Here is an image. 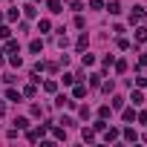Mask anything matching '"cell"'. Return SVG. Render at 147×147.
<instances>
[{
  "label": "cell",
  "mask_w": 147,
  "mask_h": 147,
  "mask_svg": "<svg viewBox=\"0 0 147 147\" xmlns=\"http://www.w3.org/2000/svg\"><path fill=\"white\" fill-rule=\"evenodd\" d=\"M130 101H133V104H141V101H144V95H141V92H138V90H136V92H133V95H130Z\"/></svg>",
  "instance_id": "14"
},
{
  "label": "cell",
  "mask_w": 147,
  "mask_h": 147,
  "mask_svg": "<svg viewBox=\"0 0 147 147\" xmlns=\"http://www.w3.org/2000/svg\"><path fill=\"white\" fill-rule=\"evenodd\" d=\"M49 12H52V15L61 12V0H49Z\"/></svg>",
  "instance_id": "10"
},
{
  "label": "cell",
  "mask_w": 147,
  "mask_h": 147,
  "mask_svg": "<svg viewBox=\"0 0 147 147\" xmlns=\"http://www.w3.org/2000/svg\"><path fill=\"white\" fill-rule=\"evenodd\" d=\"M98 115H101V118H104V121H107V118H110V115H113V107H101V110H98Z\"/></svg>",
  "instance_id": "11"
},
{
  "label": "cell",
  "mask_w": 147,
  "mask_h": 147,
  "mask_svg": "<svg viewBox=\"0 0 147 147\" xmlns=\"http://www.w3.org/2000/svg\"><path fill=\"white\" fill-rule=\"evenodd\" d=\"M138 20H144V6H136L130 12V23H138Z\"/></svg>",
  "instance_id": "1"
},
{
  "label": "cell",
  "mask_w": 147,
  "mask_h": 147,
  "mask_svg": "<svg viewBox=\"0 0 147 147\" xmlns=\"http://www.w3.org/2000/svg\"><path fill=\"white\" fill-rule=\"evenodd\" d=\"M9 35H12V29H9V26H0V38L9 40Z\"/></svg>",
  "instance_id": "16"
},
{
  "label": "cell",
  "mask_w": 147,
  "mask_h": 147,
  "mask_svg": "<svg viewBox=\"0 0 147 147\" xmlns=\"http://www.w3.org/2000/svg\"><path fill=\"white\" fill-rule=\"evenodd\" d=\"M136 40H138V43H144V40H147V29H144V26H138V29H136Z\"/></svg>",
  "instance_id": "6"
},
{
  "label": "cell",
  "mask_w": 147,
  "mask_h": 147,
  "mask_svg": "<svg viewBox=\"0 0 147 147\" xmlns=\"http://www.w3.org/2000/svg\"><path fill=\"white\" fill-rule=\"evenodd\" d=\"M121 107H124V98L115 95V98H113V110H121Z\"/></svg>",
  "instance_id": "15"
},
{
  "label": "cell",
  "mask_w": 147,
  "mask_h": 147,
  "mask_svg": "<svg viewBox=\"0 0 147 147\" xmlns=\"http://www.w3.org/2000/svg\"><path fill=\"white\" fill-rule=\"evenodd\" d=\"M90 6H92V9H104V3H101V0H90Z\"/></svg>",
  "instance_id": "25"
},
{
  "label": "cell",
  "mask_w": 147,
  "mask_h": 147,
  "mask_svg": "<svg viewBox=\"0 0 147 147\" xmlns=\"http://www.w3.org/2000/svg\"><path fill=\"white\" fill-rule=\"evenodd\" d=\"M107 9H110V15H121V3H110Z\"/></svg>",
  "instance_id": "12"
},
{
  "label": "cell",
  "mask_w": 147,
  "mask_h": 147,
  "mask_svg": "<svg viewBox=\"0 0 147 147\" xmlns=\"http://www.w3.org/2000/svg\"><path fill=\"white\" fill-rule=\"evenodd\" d=\"M15 124H18V130H26V127H29V118H18Z\"/></svg>",
  "instance_id": "23"
},
{
  "label": "cell",
  "mask_w": 147,
  "mask_h": 147,
  "mask_svg": "<svg viewBox=\"0 0 147 147\" xmlns=\"http://www.w3.org/2000/svg\"><path fill=\"white\" fill-rule=\"evenodd\" d=\"M23 95H29V98H35V95H38V90H35V84H32V87H26V90H23Z\"/></svg>",
  "instance_id": "22"
},
{
  "label": "cell",
  "mask_w": 147,
  "mask_h": 147,
  "mask_svg": "<svg viewBox=\"0 0 147 147\" xmlns=\"http://www.w3.org/2000/svg\"><path fill=\"white\" fill-rule=\"evenodd\" d=\"M75 46H78V52H84V49L90 46V38H87V35H81V38L75 40Z\"/></svg>",
  "instance_id": "3"
},
{
  "label": "cell",
  "mask_w": 147,
  "mask_h": 147,
  "mask_svg": "<svg viewBox=\"0 0 147 147\" xmlns=\"http://www.w3.org/2000/svg\"><path fill=\"white\" fill-rule=\"evenodd\" d=\"M136 84H138V87H147V78H144V75H138V78H136Z\"/></svg>",
  "instance_id": "26"
},
{
  "label": "cell",
  "mask_w": 147,
  "mask_h": 147,
  "mask_svg": "<svg viewBox=\"0 0 147 147\" xmlns=\"http://www.w3.org/2000/svg\"><path fill=\"white\" fill-rule=\"evenodd\" d=\"M118 49H130V40L127 38H118Z\"/></svg>",
  "instance_id": "24"
},
{
  "label": "cell",
  "mask_w": 147,
  "mask_h": 147,
  "mask_svg": "<svg viewBox=\"0 0 147 147\" xmlns=\"http://www.w3.org/2000/svg\"><path fill=\"white\" fill-rule=\"evenodd\" d=\"M121 136H124V138H127V141H136V138H138V136H136V130H133V127H127V130H124V133H121Z\"/></svg>",
  "instance_id": "9"
},
{
  "label": "cell",
  "mask_w": 147,
  "mask_h": 147,
  "mask_svg": "<svg viewBox=\"0 0 147 147\" xmlns=\"http://www.w3.org/2000/svg\"><path fill=\"white\" fill-rule=\"evenodd\" d=\"M115 138H118V130H115V127H110V130L104 133V141H115Z\"/></svg>",
  "instance_id": "5"
},
{
  "label": "cell",
  "mask_w": 147,
  "mask_h": 147,
  "mask_svg": "<svg viewBox=\"0 0 147 147\" xmlns=\"http://www.w3.org/2000/svg\"><path fill=\"white\" fill-rule=\"evenodd\" d=\"M29 49H32V52H40V49H43V43H40V40H32V43H29Z\"/></svg>",
  "instance_id": "19"
},
{
  "label": "cell",
  "mask_w": 147,
  "mask_h": 147,
  "mask_svg": "<svg viewBox=\"0 0 147 147\" xmlns=\"http://www.w3.org/2000/svg\"><path fill=\"white\" fill-rule=\"evenodd\" d=\"M72 95H75V98H84V95H87V87H84V84H78L75 90H72Z\"/></svg>",
  "instance_id": "7"
},
{
  "label": "cell",
  "mask_w": 147,
  "mask_h": 147,
  "mask_svg": "<svg viewBox=\"0 0 147 147\" xmlns=\"http://www.w3.org/2000/svg\"><path fill=\"white\" fill-rule=\"evenodd\" d=\"M121 118H124V121H133V118H136V110H133V107H127V110L121 113Z\"/></svg>",
  "instance_id": "8"
},
{
  "label": "cell",
  "mask_w": 147,
  "mask_h": 147,
  "mask_svg": "<svg viewBox=\"0 0 147 147\" xmlns=\"http://www.w3.org/2000/svg\"><path fill=\"white\" fill-rule=\"evenodd\" d=\"M35 12H38L35 6H23V15H26V18H35Z\"/></svg>",
  "instance_id": "18"
},
{
  "label": "cell",
  "mask_w": 147,
  "mask_h": 147,
  "mask_svg": "<svg viewBox=\"0 0 147 147\" xmlns=\"http://www.w3.org/2000/svg\"><path fill=\"white\" fill-rule=\"evenodd\" d=\"M6 98H9V101H20V92H18V90H9Z\"/></svg>",
  "instance_id": "13"
},
{
  "label": "cell",
  "mask_w": 147,
  "mask_h": 147,
  "mask_svg": "<svg viewBox=\"0 0 147 147\" xmlns=\"http://www.w3.org/2000/svg\"><path fill=\"white\" fill-rule=\"evenodd\" d=\"M136 118H138V121H141V124H147V113H138V115H136Z\"/></svg>",
  "instance_id": "27"
},
{
  "label": "cell",
  "mask_w": 147,
  "mask_h": 147,
  "mask_svg": "<svg viewBox=\"0 0 147 147\" xmlns=\"http://www.w3.org/2000/svg\"><path fill=\"white\" fill-rule=\"evenodd\" d=\"M101 84V75H98V72H95V75H90V87H98Z\"/></svg>",
  "instance_id": "17"
},
{
  "label": "cell",
  "mask_w": 147,
  "mask_h": 147,
  "mask_svg": "<svg viewBox=\"0 0 147 147\" xmlns=\"http://www.w3.org/2000/svg\"><path fill=\"white\" fill-rule=\"evenodd\" d=\"M81 138H84V141H95V130L84 127V130H81Z\"/></svg>",
  "instance_id": "4"
},
{
  "label": "cell",
  "mask_w": 147,
  "mask_h": 147,
  "mask_svg": "<svg viewBox=\"0 0 147 147\" xmlns=\"http://www.w3.org/2000/svg\"><path fill=\"white\" fill-rule=\"evenodd\" d=\"M9 63H12V66H20V63H23V58H20V55H12V58H9Z\"/></svg>",
  "instance_id": "20"
},
{
  "label": "cell",
  "mask_w": 147,
  "mask_h": 147,
  "mask_svg": "<svg viewBox=\"0 0 147 147\" xmlns=\"http://www.w3.org/2000/svg\"><path fill=\"white\" fill-rule=\"evenodd\" d=\"M43 133H46V127H35V130H29V141H38V138H43Z\"/></svg>",
  "instance_id": "2"
},
{
  "label": "cell",
  "mask_w": 147,
  "mask_h": 147,
  "mask_svg": "<svg viewBox=\"0 0 147 147\" xmlns=\"http://www.w3.org/2000/svg\"><path fill=\"white\" fill-rule=\"evenodd\" d=\"M138 66H147V55H141V58H138Z\"/></svg>",
  "instance_id": "28"
},
{
  "label": "cell",
  "mask_w": 147,
  "mask_h": 147,
  "mask_svg": "<svg viewBox=\"0 0 147 147\" xmlns=\"http://www.w3.org/2000/svg\"><path fill=\"white\" fill-rule=\"evenodd\" d=\"M43 90H46V92H55V90H58V84H55V81H46V84H43Z\"/></svg>",
  "instance_id": "21"
}]
</instances>
